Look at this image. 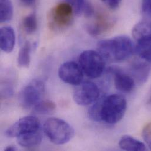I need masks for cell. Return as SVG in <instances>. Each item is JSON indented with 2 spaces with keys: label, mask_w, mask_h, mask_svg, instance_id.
I'll return each instance as SVG.
<instances>
[{
  "label": "cell",
  "mask_w": 151,
  "mask_h": 151,
  "mask_svg": "<svg viewBox=\"0 0 151 151\" xmlns=\"http://www.w3.org/2000/svg\"><path fill=\"white\" fill-rule=\"evenodd\" d=\"M134 44L131 39L125 35L103 40L97 44L98 52L105 60L121 62L129 58L133 54Z\"/></svg>",
  "instance_id": "6da1fadb"
},
{
  "label": "cell",
  "mask_w": 151,
  "mask_h": 151,
  "mask_svg": "<svg viewBox=\"0 0 151 151\" xmlns=\"http://www.w3.org/2000/svg\"><path fill=\"white\" fill-rule=\"evenodd\" d=\"M127 108L125 98L119 94H112L102 99L101 121L115 124L124 116Z\"/></svg>",
  "instance_id": "7a4b0ae2"
},
{
  "label": "cell",
  "mask_w": 151,
  "mask_h": 151,
  "mask_svg": "<svg viewBox=\"0 0 151 151\" xmlns=\"http://www.w3.org/2000/svg\"><path fill=\"white\" fill-rule=\"evenodd\" d=\"M44 131L48 139L56 145H63L70 142L74 136V129L63 119L51 118L44 123Z\"/></svg>",
  "instance_id": "3957f363"
},
{
  "label": "cell",
  "mask_w": 151,
  "mask_h": 151,
  "mask_svg": "<svg viewBox=\"0 0 151 151\" xmlns=\"http://www.w3.org/2000/svg\"><path fill=\"white\" fill-rule=\"evenodd\" d=\"M79 65L84 75L94 79L101 76L105 70V63L101 54L94 50L83 51L79 57Z\"/></svg>",
  "instance_id": "277c9868"
},
{
  "label": "cell",
  "mask_w": 151,
  "mask_h": 151,
  "mask_svg": "<svg viewBox=\"0 0 151 151\" xmlns=\"http://www.w3.org/2000/svg\"><path fill=\"white\" fill-rule=\"evenodd\" d=\"M74 9L67 2L57 4L49 12L48 22L53 30H63L69 27L73 21Z\"/></svg>",
  "instance_id": "5b68a950"
},
{
  "label": "cell",
  "mask_w": 151,
  "mask_h": 151,
  "mask_svg": "<svg viewBox=\"0 0 151 151\" xmlns=\"http://www.w3.org/2000/svg\"><path fill=\"white\" fill-rule=\"evenodd\" d=\"M44 92V82L40 80H32L25 86L19 94V101L21 106L26 109H32L42 101Z\"/></svg>",
  "instance_id": "8992f818"
},
{
  "label": "cell",
  "mask_w": 151,
  "mask_h": 151,
  "mask_svg": "<svg viewBox=\"0 0 151 151\" xmlns=\"http://www.w3.org/2000/svg\"><path fill=\"white\" fill-rule=\"evenodd\" d=\"M99 89L93 82L86 81L76 86L73 99L76 104L86 106L94 103L99 96Z\"/></svg>",
  "instance_id": "52a82bcc"
},
{
  "label": "cell",
  "mask_w": 151,
  "mask_h": 151,
  "mask_svg": "<svg viewBox=\"0 0 151 151\" xmlns=\"http://www.w3.org/2000/svg\"><path fill=\"white\" fill-rule=\"evenodd\" d=\"M40 120L34 116H27L18 119L5 131L9 138H17L21 135L39 131Z\"/></svg>",
  "instance_id": "ba28073f"
},
{
  "label": "cell",
  "mask_w": 151,
  "mask_h": 151,
  "mask_svg": "<svg viewBox=\"0 0 151 151\" xmlns=\"http://www.w3.org/2000/svg\"><path fill=\"white\" fill-rule=\"evenodd\" d=\"M83 73L80 65L74 61H68L63 64L58 70V76L65 83L78 85L83 79Z\"/></svg>",
  "instance_id": "9c48e42d"
},
{
  "label": "cell",
  "mask_w": 151,
  "mask_h": 151,
  "mask_svg": "<svg viewBox=\"0 0 151 151\" xmlns=\"http://www.w3.org/2000/svg\"><path fill=\"white\" fill-rule=\"evenodd\" d=\"M111 71L114 74V83L116 89L124 93H129L134 89L135 80L132 76L115 68Z\"/></svg>",
  "instance_id": "30bf717a"
},
{
  "label": "cell",
  "mask_w": 151,
  "mask_h": 151,
  "mask_svg": "<svg viewBox=\"0 0 151 151\" xmlns=\"http://www.w3.org/2000/svg\"><path fill=\"white\" fill-rule=\"evenodd\" d=\"M15 44V34L14 29L9 26L2 27L0 30V47L6 53L12 51Z\"/></svg>",
  "instance_id": "8fae6325"
},
{
  "label": "cell",
  "mask_w": 151,
  "mask_h": 151,
  "mask_svg": "<svg viewBox=\"0 0 151 151\" xmlns=\"http://www.w3.org/2000/svg\"><path fill=\"white\" fill-rule=\"evenodd\" d=\"M18 145L26 148L38 146L42 141V135L39 131L28 133L17 138Z\"/></svg>",
  "instance_id": "7c38bea8"
},
{
  "label": "cell",
  "mask_w": 151,
  "mask_h": 151,
  "mask_svg": "<svg viewBox=\"0 0 151 151\" xmlns=\"http://www.w3.org/2000/svg\"><path fill=\"white\" fill-rule=\"evenodd\" d=\"M119 148L125 151H144L147 150L145 145L129 135L122 136L119 141Z\"/></svg>",
  "instance_id": "4fadbf2b"
},
{
  "label": "cell",
  "mask_w": 151,
  "mask_h": 151,
  "mask_svg": "<svg viewBox=\"0 0 151 151\" xmlns=\"http://www.w3.org/2000/svg\"><path fill=\"white\" fill-rule=\"evenodd\" d=\"M137 42L135 50L138 55L144 61L151 63V35L144 37Z\"/></svg>",
  "instance_id": "5bb4252c"
},
{
  "label": "cell",
  "mask_w": 151,
  "mask_h": 151,
  "mask_svg": "<svg viewBox=\"0 0 151 151\" xmlns=\"http://www.w3.org/2000/svg\"><path fill=\"white\" fill-rule=\"evenodd\" d=\"M31 46L29 42L27 41L19 51L18 55V64L23 68H28L31 62Z\"/></svg>",
  "instance_id": "9a60e30c"
},
{
  "label": "cell",
  "mask_w": 151,
  "mask_h": 151,
  "mask_svg": "<svg viewBox=\"0 0 151 151\" xmlns=\"http://www.w3.org/2000/svg\"><path fill=\"white\" fill-rule=\"evenodd\" d=\"M132 34L137 41L144 37L151 35V24L145 21L137 23L132 28Z\"/></svg>",
  "instance_id": "2e32d148"
},
{
  "label": "cell",
  "mask_w": 151,
  "mask_h": 151,
  "mask_svg": "<svg viewBox=\"0 0 151 151\" xmlns=\"http://www.w3.org/2000/svg\"><path fill=\"white\" fill-rule=\"evenodd\" d=\"M13 6L11 0H0V21L7 22L13 17Z\"/></svg>",
  "instance_id": "e0dca14e"
},
{
  "label": "cell",
  "mask_w": 151,
  "mask_h": 151,
  "mask_svg": "<svg viewBox=\"0 0 151 151\" xmlns=\"http://www.w3.org/2000/svg\"><path fill=\"white\" fill-rule=\"evenodd\" d=\"M56 104L50 100H42L33 108L34 112L40 115L52 114L56 109Z\"/></svg>",
  "instance_id": "ac0fdd59"
},
{
  "label": "cell",
  "mask_w": 151,
  "mask_h": 151,
  "mask_svg": "<svg viewBox=\"0 0 151 151\" xmlns=\"http://www.w3.org/2000/svg\"><path fill=\"white\" fill-rule=\"evenodd\" d=\"M134 76L140 82H144L147 81L150 73V68L144 63L137 64L133 67Z\"/></svg>",
  "instance_id": "d6986e66"
},
{
  "label": "cell",
  "mask_w": 151,
  "mask_h": 151,
  "mask_svg": "<svg viewBox=\"0 0 151 151\" xmlns=\"http://www.w3.org/2000/svg\"><path fill=\"white\" fill-rule=\"evenodd\" d=\"M22 25L24 31L28 34L35 32L38 28V21L35 14L32 13L26 16L23 19Z\"/></svg>",
  "instance_id": "ffe728a7"
},
{
  "label": "cell",
  "mask_w": 151,
  "mask_h": 151,
  "mask_svg": "<svg viewBox=\"0 0 151 151\" xmlns=\"http://www.w3.org/2000/svg\"><path fill=\"white\" fill-rule=\"evenodd\" d=\"M101 98L94 102V104L89 108L88 114L89 118L93 121H101V109L102 104Z\"/></svg>",
  "instance_id": "44dd1931"
},
{
  "label": "cell",
  "mask_w": 151,
  "mask_h": 151,
  "mask_svg": "<svg viewBox=\"0 0 151 151\" xmlns=\"http://www.w3.org/2000/svg\"><path fill=\"white\" fill-rule=\"evenodd\" d=\"M66 2L71 5L76 15L79 16L83 12L85 4V0H66Z\"/></svg>",
  "instance_id": "7402d4cb"
},
{
  "label": "cell",
  "mask_w": 151,
  "mask_h": 151,
  "mask_svg": "<svg viewBox=\"0 0 151 151\" xmlns=\"http://www.w3.org/2000/svg\"><path fill=\"white\" fill-rule=\"evenodd\" d=\"M142 137L147 145L151 150V122L146 125L142 130Z\"/></svg>",
  "instance_id": "603a6c76"
},
{
  "label": "cell",
  "mask_w": 151,
  "mask_h": 151,
  "mask_svg": "<svg viewBox=\"0 0 151 151\" xmlns=\"http://www.w3.org/2000/svg\"><path fill=\"white\" fill-rule=\"evenodd\" d=\"M101 1L104 4H105L106 6H108L109 8L112 9H115L118 8L122 2V0H101Z\"/></svg>",
  "instance_id": "cb8c5ba5"
},
{
  "label": "cell",
  "mask_w": 151,
  "mask_h": 151,
  "mask_svg": "<svg viewBox=\"0 0 151 151\" xmlns=\"http://www.w3.org/2000/svg\"><path fill=\"white\" fill-rule=\"evenodd\" d=\"M142 11L147 16H151V0H142Z\"/></svg>",
  "instance_id": "d4e9b609"
},
{
  "label": "cell",
  "mask_w": 151,
  "mask_h": 151,
  "mask_svg": "<svg viewBox=\"0 0 151 151\" xmlns=\"http://www.w3.org/2000/svg\"><path fill=\"white\" fill-rule=\"evenodd\" d=\"M83 12L86 18H90L94 14L93 8L89 2H85L83 9Z\"/></svg>",
  "instance_id": "484cf974"
},
{
  "label": "cell",
  "mask_w": 151,
  "mask_h": 151,
  "mask_svg": "<svg viewBox=\"0 0 151 151\" xmlns=\"http://www.w3.org/2000/svg\"><path fill=\"white\" fill-rule=\"evenodd\" d=\"M20 1L25 6H30L33 5L36 0H20Z\"/></svg>",
  "instance_id": "4316f807"
},
{
  "label": "cell",
  "mask_w": 151,
  "mask_h": 151,
  "mask_svg": "<svg viewBox=\"0 0 151 151\" xmlns=\"http://www.w3.org/2000/svg\"><path fill=\"white\" fill-rule=\"evenodd\" d=\"M5 151H17V148L15 147H14V146H12V145H11V146H9V147H8L6 148H5Z\"/></svg>",
  "instance_id": "83f0119b"
},
{
  "label": "cell",
  "mask_w": 151,
  "mask_h": 151,
  "mask_svg": "<svg viewBox=\"0 0 151 151\" xmlns=\"http://www.w3.org/2000/svg\"></svg>",
  "instance_id": "f1b7e54d"
}]
</instances>
